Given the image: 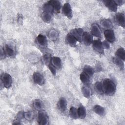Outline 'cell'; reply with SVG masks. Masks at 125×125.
<instances>
[{"label":"cell","mask_w":125,"mask_h":125,"mask_svg":"<svg viewBox=\"0 0 125 125\" xmlns=\"http://www.w3.org/2000/svg\"><path fill=\"white\" fill-rule=\"evenodd\" d=\"M102 83L104 93L108 96H112L115 94L116 86L113 81L109 79H105Z\"/></svg>","instance_id":"obj_1"},{"label":"cell","mask_w":125,"mask_h":125,"mask_svg":"<svg viewBox=\"0 0 125 125\" xmlns=\"http://www.w3.org/2000/svg\"><path fill=\"white\" fill-rule=\"evenodd\" d=\"M37 120L39 124L41 125H47L49 124V117L47 113L43 110L39 112Z\"/></svg>","instance_id":"obj_2"},{"label":"cell","mask_w":125,"mask_h":125,"mask_svg":"<svg viewBox=\"0 0 125 125\" xmlns=\"http://www.w3.org/2000/svg\"><path fill=\"white\" fill-rule=\"evenodd\" d=\"M1 81L3 85L6 88H9L12 84V78L7 73H4L1 75Z\"/></svg>","instance_id":"obj_3"},{"label":"cell","mask_w":125,"mask_h":125,"mask_svg":"<svg viewBox=\"0 0 125 125\" xmlns=\"http://www.w3.org/2000/svg\"><path fill=\"white\" fill-rule=\"evenodd\" d=\"M76 39L77 41L81 42L83 41V36L84 33L82 28H78L71 30L69 32Z\"/></svg>","instance_id":"obj_4"},{"label":"cell","mask_w":125,"mask_h":125,"mask_svg":"<svg viewBox=\"0 0 125 125\" xmlns=\"http://www.w3.org/2000/svg\"><path fill=\"white\" fill-rule=\"evenodd\" d=\"M92 46L93 49L100 54H104V49L103 46L102 42L99 40H96L92 42Z\"/></svg>","instance_id":"obj_5"},{"label":"cell","mask_w":125,"mask_h":125,"mask_svg":"<svg viewBox=\"0 0 125 125\" xmlns=\"http://www.w3.org/2000/svg\"><path fill=\"white\" fill-rule=\"evenodd\" d=\"M62 14L67 17L68 19H71L72 17V11L70 4L68 2L65 3L62 8Z\"/></svg>","instance_id":"obj_6"},{"label":"cell","mask_w":125,"mask_h":125,"mask_svg":"<svg viewBox=\"0 0 125 125\" xmlns=\"http://www.w3.org/2000/svg\"><path fill=\"white\" fill-rule=\"evenodd\" d=\"M104 35L106 41L108 42L113 43L116 40L114 31L110 29L105 30L104 31Z\"/></svg>","instance_id":"obj_7"},{"label":"cell","mask_w":125,"mask_h":125,"mask_svg":"<svg viewBox=\"0 0 125 125\" xmlns=\"http://www.w3.org/2000/svg\"><path fill=\"white\" fill-rule=\"evenodd\" d=\"M115 21L116 23L119 26L123 27V28L125 26V18L123 13H119L115 15Z\"/></svg>","instance_id":"obj_8"},{"label":"cell","mask_w":125,"mask_h":125,"mask_svg":"<svg viewBox=\"0 0 125 125\" xmlns=\"http://www.w3.org/2000/svg\"><path fill=\"white\" fill-rule=\"evenodd\" d=\"M105 6L111 11L116 12L117 10V5L115 2L114 0H105L103 1Z\"/></svg>","instance_id":"obj_9"},{"label":"cell","mask_w":125,"mask_h":125,"mask_svg":"<svg viewBox=\"0 0 125 125\" xmlns=\"http://www.w3.org/2000/svg\"><path fill=\"white\" fill-rule=\"evenodd\" d=\"M32 77L33 81L35 83L40 85H42L44 83V78L42 75L40 73L34 72Z\"/></svg>","instance_id":"obj_10"},{"label":"cell","mask_w":125,"mask_h":125,"mask_svg":"<svg viewBox=\"0 0 125 125\" xmlns=\"http://www.w3.org/2000/svg\"><path fill=\"white\" fill-rule=\"evenodd\" d=\"M83 41L86 45H90L93 41L92 35L87 32H84L83 36Z\"/></svg>","instance_id":"obj_11"},{"label":"cell","mask_w":125,"mask_h":125,"mask_svg":"<svg viewBox=\"0 0 125 125\" xmlns=\"http://www.w3.org/2000/svg\"><path fill=\"white\" fill-rule=\"evenodd\" d=\"M37 42L42 47H45L47 44V40L44 35L39 34L37 37Z\"/></svg>","instance_id":"obj_12"},{"label":"cell","mask_w":125,"mask_h":125,"mask_svg":"<svg viewBox=\"0 0 125 125\" xmlns=\"http://www.w3.org/2000/svg\"><path fill=\"white\" fill-rule=\"evenodd\" d=\"M66 42L67 44H68L71 47H75L77 44V41L75 38L69 32L66 36Z\"/></svg>","instance_id":"obj_13"},{"label":"cell","mask_w":125,"mask_h":125,"mask_svg":"<svg viewBox=\"0 0 125 125\" xmlns=\"http://www.w3.org/2000/svg\"><path fill=\"white\" fill-rule=\"evenodd\" d=\"M57 106L58 109L62 112L65 111L67 107V101L64 98H61L58 102Z\"/></svg>","instance_id":"obj_14"},{"label":"cell","mask_w":125,"mask_h":125,"mask_svg":"<svg viewBox=\"0 0 125 125\" xmlns=\"http://www.w3.org/2000/svg\"><path fill=\"white\" fill-rule=\"evenodd\" d=\"M91 35H93L98 38L101 37V32L100 29L96 23H93L91 26Z\"/></svg>","instance_id":"obj_15"},{"label":"cell","mask_w":125,"mask_h":125,"mask_svg":"<svg viewBox=\"0 0 125 125\" xmlns=\"http://www.w3.org/2000/svg\"><path fill=\"white\" fill-rule=\"evenodd\" d=\"M3 48L5 51V54L7 56H8V57H11V58L14 56L15 52V50L13 47H12L11 46H10L8 44H6L4 48Z\"/></svg>","instance_id":"obj_16"},{"label":"cell","mask_w":125,"mask_h":125,"mask_svg":"<svg viewBox=\"0 0 125 125\" xmlns=\"http://www.w3.org/2000/svg\"><path fill=\"white\" fill-rule=\"evenodd\" d=\"M51 63L56 69H60L62 66L61 60L60 58L58 57H53L51 58Z\"/></svg>","instance_id":"obj_17"},{"label":"cell","mask_w":125,"mask_h":125,"mask_svg":"<svg viewBox=\"0 0 125 125\" xmlns=\"http://www.w3.org/2000/svg\"><path fill=\"white\" fill-rule=\"evenodd\" d=\"M49 2L52 4L53 9L54 13L58 14L60 12L61 9V3L58 0H50Z\"/></svg>","instance_id":"obj_18"},{"label":"cell","mask_w":125,"mask_h":125,"mask_svg":"<svg viewBox=\"0 0 125 125\" xmlns=\"http://www.w3.org/2000/svg\"><path fill=\"white\" fill-rule=\"evenodd\" d=\"M93 110L95 113L100 116H103L105 112L104 108L103 106L98 104L95 105L93 106Z\"/></svg>","instance_id":"obj_19"},{"label":"cell","mask_w":125,"mask_h":125,"mask_svg":"<svg viewBox=\"0 0 125 125\" xmlns=\"http://www.w3.org/2000/svg\"><path fill=\"white\" fill-rule=\"evenodd\" d=\"M116 56L122 60L123 61L125 60V51L124 48L120 47L118 48L115 53Z\"/></svg>","instance_id":"obj_20"},{"label":"cell","mask_w":125,"mask_h":125,"mask_svg":"<svg viewBox=\"0 0 125 125\" xmlns=\"http://www.w3.org/2000/svg\"><path fill=\"white\" fill-rule=\"evenodd\" d=\"M82 92L84 96L86 98H89L91 96L92 91L91 89L87 86H84L82 88Z\"/></svg>","instance_id":"obj_21"},{"label":"cell","mask_w":125,"mask_h":125,"mask_svg":"<svg viewBox=\"0 0 125 125\" xmlns=\"http://www.w3.org/2000/svg\"><path fill=\"white\" fill-rule=\"evenodd\" d=\"M80 79L83 83L87 84L89 83L90 77L84 72H82L80 75Z\"/></svg>","instance_id":"obj_22"},{"label":"cell","mask_w":125,"mask_h":125,"mask_svg":"<svg viewBox=\"0 0 125 125\" xmlns=\"http://www.w3.org/2000/svg\"><path fill=\"white\" fill-rule=\"evenodd\" d=\"M86 109L83 105H80L78 109V113L79 118L84 119L86 116Z\"/></svg>","instance_id":"obj_23"},{"label":"cell","mask_w":125,"mask_h":125,"mask_svg":"<svg viewBox=\"0 0 125 125\" xmlns=\"http://www.w3.org/2000/svg\"><path fill=\"white\" fill-rule=\"evenodd\" d=\"M83 72H84L85 73H86L90 78L92 77V76L93 75L94 73L93 68L90 65H86L84 66L83 69Z\"/></svg>","instance_id":"obj_24"},{"label":"cell","mask_w":125,"mask_h":125,"mask_svg":"<svg viewBox=\"0 0 125 125\" xmlns=\"http://www.w3.org/2000/svg\"><path fill=\"white\" fill-rule=\"evenodd\" d=\"M69 116L73 119H77L79 118L78 113V109L72 106L69 109Z\"/></svg>","instance_id":"obj_25"},{"label":"cell","mask_w":125,"mask_h":125,"mask_svg":"<svg viewBox=\"0 0 125 125\" xmlns=\"http://www.w3.org/2000/svg\"><path fill=\"white\" fill-rule=\"evenodd\" d=\"M113 61L117 66L120 67L121 69L124 68V61L122 60H121V59L116 56L113 58Z\"/></svg>","instance_id":"obj_26"},{"label":"cell","mask_w":125,"mask_h":125,"mask_svg":"<svg viewBox=\"0 0 125 125\" xmlns=\"http://www.w3.org/2000/svg\"><path fill=\"white\" fill-rule=\"evenodd\" d=\"M33 105L34 108H35L36 110H41L43 107V103L39 99L35 100L33 102Z\"/></svg>","instance_id":"obj_27"},{"label":"cell","mask_w":125,"mask_h":125,"mask_svg":"<svg viewBox=\"0 0 125 125\" xmlns=\"http://www.w3.org/2000/svg\"><path fill=\"white\" fill-rule=\"evenodd\" d=\"M94 88L95 91L100 94H103L104 91L103 89L102 83L100 82H97L94 85Z\"/></svg>","instance_id":"obj_28"},{"label":"cell","mask_w":125,"mask_h":125,"mask_svg":"<svg viewBox=\"0 0 125 125\" xmlns=\"http://www.w3.org/2000/svg\"><path fill=\"white\" fill-rule=\"evenodd\" d=\"M52 15H51L49 13H46L45 12H43L42 14V18L44 22H45L46 23H48L51 20Z\"/></svg>","instance_id":"obj_29"},{"label":"cell","mask_w":125,"mask_h":125,"mask_svg":"<svg viewBox=\"0 0 125 125\" xmlns=\"http://www.w3.org/2000/svg\"><path fill=\"white\" fill-rule=\"evenodd\" d=\"M42 62H43L46 65L48 66V65L51 62V56L49 54H45L42 57Z\"/></svg>","instance_id":"obj_30"},{"label":"cell","mask_w":125,"mask_h":125,"mask_svg":"<svg viewBox=\"0 0 125 125\" xmlns=\"http://www.w3.org/2000/svg\"><path fill=\"white\" fill-rule=\"evenodd\" d=\"M24 117L28 121H31L34 118V113L32 112L28 111L24 113Z\"/></svg>","instance_id":"obj_31"},{"label":"cell","mask_w":125,"mask_h":125,"mask_svg":"<svg viewBox=\"0 0 125 125\" xmlns=\"http://www.w3.org/2000/svg\"><path fill=\"white\" fill-rule=\"evenodd\" d=\"M102 24L104 25V27H105L106 28H110L112 26V23L110 20L108 19H105L104 20H103L101 21Z\"/></svg>","instance_id":"obj_32"},{"label":"cell","mask_w":125,"mask_h":125,"mask_svg":"<svg viewBox=\"0 0 125 125\" xmlns=\"http://www.w3.org/2000/svg\"><path fill=\"white\" fill-rule=\"evenodd\" d=\"M48 67L52 74L55 75L56 74V68L51 63V62L48 65Z\"/></svg>","instance_id":"obj_33"},{"label":"cell","mask_w":125,"mask_h":125,"mask_svg":"<svg viewBox=\"0 0 125 125\" xmlns=\"http://www.w3.org/2000/svg\"><path fill=\"white\" fill-rule=\"evenodd\" d=\"M102 44H103V46L104 49H108L110 48V44L109 43V42L106 41H104L103 42H102Z\"/></svg>","instance_id":"obj_34"},{"label":"cell","mask_w":125,"mask_h":125,"mask_svg":"<svg viewBox=\"0 0 125 125\" xmlns=\"http://www.w3.org/2000/svg\"><path fill=\"white\" fill-rule=\"evenodd\" d=\"M1 52H0V58L1 59H4L6 56V54H5V51L4 50V48H3L2 47H1Z\"/></svg>","instance_id":"obj_35"},{"label":"cell","mask_w":125,"mask_h":125,"mask_svg":"<svg viewBox=\"0 0 125 125\" xmlns=\"http://www.w3.org/2000/svg\"><path fill=\"white\" fill-rule=\"evenodd\" d=\"M24 113L23 112H21V111H20V112H19L17 114V119L18 120H20L21 119H22V118L24 117Z\"/></svg>","instance_id":"obj_36"},{"label":"cell","mask_w":125,"mask_h":125,"mask_svg":"<svg viewBox=\"0 0 125 125\" xmlns=\"http://www.w3.org/2000/svg\"><path fill=\"white\" fill-rule=\"evenodd\" d=\"M114 1L117 5L123 4L125 2V0H114Z\"/></svg>","instance_id":"obj_37"},{"label":"cell","mask_w":125,"mask_h":125,"mask_svg":"<svg viewBox=\"0 0 125 125\" xmlns=\"http://www.w3.org/2000/svg\"><path fill=\"white\" fill-rule=\"evenodd\" d=\"M14 122H15L13 123V124H14V125H20V124H21V123H20L19 120H16V121H14Z\"/></svg>","instance_id":"obj_38"}]
</instances>
